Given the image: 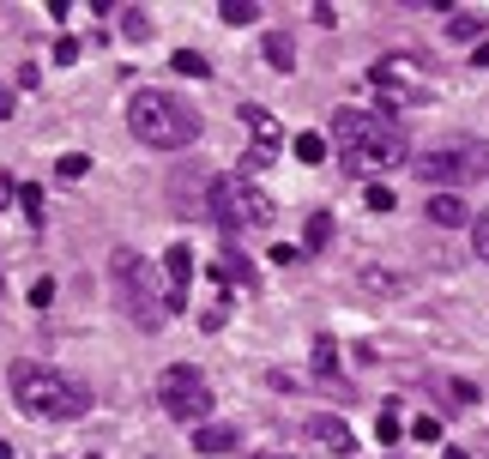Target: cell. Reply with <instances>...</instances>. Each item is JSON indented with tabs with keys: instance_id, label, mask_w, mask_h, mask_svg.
I'll return each mask as SVG.
<instances>
[{
	"instance_id": "6da1fadb",
	"label": "cell",
	"mask_w": 489,
	"mask_h": 459,
	"mask_svg": "<svg viewBox=\"0 0 489 459\" xmlns=\"http://www.w3.org/2000/svg\"><path fill=\"white\" fill-rule=\"evenodd\" d=\"M332 140L345 151V176H375V170L405 158V133L381 109H350V103L332 109Z\"/></svg>"
},
{
	"instance_id": "7a4b0ae2",
	"label": "cell",
	"mask_w": 489,
	"mask_h": 459,
	"mask_svg": "<svg viewBox=\"0 0 489 459\" xmlns=\"http://www.w3.org/2000/svg\"><path fill=\"white\" fill-rule=\"evenodd\" d=\"M6 387H13V399H19L31 418H49V423H73L97 405V393H91L85 381L61 375V369H49V363H13V369H6Z\"/></svg>"
},
{
	"instance_id": "3957f363",
	"label": "cell",
	"mask_w": 489,
	"mask_h": 459,
	"mask_svg": "<svg viewBox=\"0 0 489 459\" xmlns=\"http://www.w3.org/2000/svg\"><path fill=\"white\" fill-rule=\"evenodd\" d=\"M127 127L151 151H187L200 140V109L187 97H176V91H140L127 103Z\"/></svg>"
},
{
	"instance_id": "277c9868",
	"label": "cell",
	"mask_w": 489,
	"mask_h": 459,
	"mask_svg": "<svg viewBox=\"0 0 489 459\" xmlns=\"http://www.w3.org/2000/svg\"><path fill=\"white\" fill-rule=\"evenodd\" d=\"M109 284H115V297H122L127 320L145 326V333H158L169 308H163V290H158V266L140 254V248H115L109 254Z\"/></svg>"
},
{
	"instance_id": "5b68a950",
	"label": "cell",
	"mask_w": 489,
	"mask_h": 459,
	"mask_svg": "<svg viewBox=\"0 0 489 459\" xmlns=\"http://www.w3.org/2000/svg\"><path fill=\"white\" fill-rule=\"evenodd\" d=\"M417 176L435 188H459V181H489V145L484 140H441L435 151L417 158Z\"/></svg>"
},
{
	"instance_id": "8992f818",
	"label": "cell",
	"mask_w": 489,
	"mask_h": 459,
	"mask_svg": "<svg viewBox=\"0 0 489 459\" xmlns=\"http://www.w3.org/2000/svg\"><path fill=\"white\" fill-rule=\"evenodd\" d=\"M212 399H218V393H212V381H205L194 363H169L158 375V405L176 423H205L212 418Z\"/></svg>"
},
{
	"instance_id": "52a82bcc",
	"label": "cell",
	"mask_w": 489,
	"mask_h": 459,
	"mask_svg": "<svg viewBox=\"0 0 489 459\" xmlns=\"http://www.w3.org/2000/svg\"><path fill=\"white\" fill-rule=\"evenodd\" d=\"M212 224H218V230H230V236H242V230H254V224H272V200H266L248 176H218V194H212Z\"/></svg>"
},
{
	"instance_id": "ba28073f",
	"label": "cell",
	"mask_w": 489,
	"mask_h": 459,
	"mask_svg": "<svg viewBox=\"0 0 489 459\" xmlns=\"http://www.w3.org/2000/svg\"><path fill=\"white\" fill-rule=\"evenodd\" d=\"M212 194H218V176L205 170V163H182L176 176H169V200L182 218H212Z\"/></svg>"
},
{
	"instance_id": "9c48e42d",
	"label": "cell",
	"mask_w": 489,
	"mask_h": 459,
	"mask_svg": "<svg viewBox=\"0 0 489 459\" xmlns=\"http://www.w3.org/2000/svg\"><path fill=\"white\" fill-rule=\"evenodd\" d=\"M163 279H169L163 308H169V315H182V308H187V284H194V248H187V242L163 248Z\"/></svg>"
},
{
	"instance_id": "30bf717a",
	"label": "cell",
	"mask_w": 489,
	"mask_h": 459,
	"mask_svg": "<svg viewBox=\"0 0 489 459\" xmlns=\"http://www.w3.org/2000/svg\"><path fill=\"white\" fill-rule=\"evenodd\" d=\"M308 436L321 441L326 454H357V436H350V423H345V418H332V411H314V418H308Z\"/></svg>"
},
{
	"instance_id": "8fae6325",
	"label": "cell",
	"mask_w": 489,
	"mask_h": 459,
	"mask_svg": "<svg viewBox=\"0 0 489 459\" xmlns=\"http://www.w3.org/2000/svg\"><path fill=\"white\" fill-rule=\"evenodd\" d=\"M308 363H314V375H321V387H332V393H345V369H339V339H314V351H308Z\"/></svg>"
},
{
	"instance_id": "7c38bea8",
	"label": "cell",
	"mask_w": 489,
	"mask_h": 459,
	"mask_svg": "<svg viewBox=\"0 0 489 459\" xmlns=\"http://www.w3.org/2000/svg\"><path fill=\"white\" fill-rule=\"evenodd\" d=\"M357 290H363V297H405V279H399V272H387V266H357Z\"/></svg>"
},
{
	"instance_id": "4fadbf2b",
	"label": "cell",
	"mask_w": 489,
	"mask_h": 459,
	"mask_svg": "<svg viewBox=\"0 0 489 459\" xmlns=\"http://www.w3.org/2000/svg\"><path fill=\"white\" fill-rule=\"evenodd\" d=\"M435 399H441V411H448V418H459V411H471L484 393H477L466 375H448V381H435Z\"/></svg>"
},
{
	"instance_id": "5bb4252c",
	"label": "cell",
	"mask_w": 489,
	"mask_h": 459,
	"mask_svg": "<svg viewBox=\"0 0 489 459\" xmlns=\"http://www.w3.org/2000/svg\"><path fill=\"white\" fill-rule=\"evenodd\" d=\"M236 429H230V423H200V429H194V441H187V447H194V454H230V447H236Z\"/></svg>"
},
{
	"instance_id": "9a60e30c",
	"label": "cell",
	"mask_w": 489,
	"mask_h": 459,
	"mask_svg": "<svg viewBox=\"0 0 489 459\" xmlns=\"http://www.w3.org/2000/svg\"><path fill=\"white\" fill-rule=\"evenodd\" d=\"M242 127L254 133V145L278 151V121H272V109H260V103H242Z\"/></svg>"
},
{
	"instance_id": "2e32d148",
	"label": "cell",
	"mask_w": 489,
	"mask_h": 459,
	"mask_svg": "<svg viewBox=\"0 0 489 459\" xmlns=\"http://www.w3.org/2000/svg\"><path fill=\"white\" fill-rule=\"evenodd\" d=\"M484 31H489V19L477 13V6H459V13H448V37H453V42H484Z\"/></svg>"
},
{
	"instance_id": "e0dca14e",
	"label": "cell",
	"mask_w": 489,
	"mask_h": 459,
	"mask_svg": "<svg viewBox=\"0 0 489 459\" xmlns=\"http://www.w3.org/2000/svg\"><path fill=\"white\" fill-rule=\"evenodd\" d=\"M429 224H441V230H459V224H471L466 200H453V194H435L429 200Z\"/></svg>"
},
{
	"instance_id": "ac0fdd59",
	"label": "cell",
	"mask_w": 489,
	"mask_h": 459,
	"mask_svg": "<svg viewBox=\"0 0 489 459\" xmlns=\"http://www.w3.org/2000/svg\"><path fill=\"white\" fill-rule=\"evenodd\" d=\"M260 55H266V67H278V73H290V67H296V42H290L285 31H272V37L260 42Z\"/></svg>"
},
{
	"instance_id": "d6986e66",
	"label": "cell",
	"mask_w": 489,
	"mask_h": 459,
	"mask_svg": "<svg viewBox=\"0 0 489 459\" xmlns=\"http://www.w3.org/2000/svg\"><path fill=\"white\" fill-rule=\"evenodd\" d=\"M224 272L242 284V290H254V297H260V272H254V260H248L242 248H230V254H224Z\"/></svg>"
},
{
	"instance_id": "ffe728a7",
	"label": "cell",
	"mask_w": 489,
	"mask_h": 459,
	"mask_svg": "<svg viewBox=\"0 0 489 459\" xmlns=\"http://www.w3.org/2000/svg\"><path fill=\"white\" fill-rule=\"evenodd\" d=\"M169 67H176L182 79H212V60H205L200 49H176V55H169Z\"/></svg>"
},
{
	"instance_id": "44dd1931",
	"label": "cell",
	"mask_w": 489,
	"mask_h": 459,
	"mask_svg": "<svg viewBox=\"0 0 489 459\" xmlns=\"http://www.w3.org/2000/svg\"><path fill=\"white\" fill-rule=\"evenodd\" d=\"M326 242H332V212H314L308 230H303V254H321Z\"/></svg>"
},
{
	"instance_id": "7402d4cb",
	"label": "cell",
	"mask_w": 489,
	"mask_h": 459,
	"mask_svg": "<svg viewBox=\"0 0 489 459\" xmlns=\"http://www.w3.org/2000/svg\"><path fill=\"white\" fill-rule=\"evenodd\" d=\"M272 158H278V151H266V145H248V151H242V176L254 181V176H260V170H266Z\"/></svg>"
},
{
	"instance_id": "603a6c76",
	"label": "cell",
	"mask_w": 489,
	"mask_h": 459,
	"mask_svg": "<svg viewBox=\"0 0 489 459\" xmlns=\"http://www.w3.org/2000/svg\"><path fill=\"white\" fill-rule=\"evenodd\" d=\"M122 31H127L133 42H145V37H151V19H145L140 6H127V13H122Z\"/></svg>"
},
{
	"instance_id": "cb8c5ba5",
	"label": "cell",
	"mask_w": 489,
	"mask_h": 459,
	"mask_svg": "<svg viewBox=\"0 0 489 459\" xmlns=\"http://www.w3.org/2000/svg\"><path fill=\"white\" fill-rule=\"evenodd\" d=\"M19 206H24V212H31L37 224H42V212H49V200H42V188H37V181H24V188H19Z\"/></svg>"
},
{
	"instance_id": "d4e9b609",
	"label": "cell",
	"mask_w": 489,
	"mask_h": 459,
	"mask_svg": "<svg viewBox=\"0 0 489 459\" xmlns=\"http://www.w3.org/2000/svg\"><path fill=\"white\" fill-rule=\"evenodd\" d=\"M296 158H303V163H321V158H326V140H321V133H296Z\"/></svg>"
},
{
	"instance_id": "484cf974",
	"label": "cell",
	"mask_w": 489,
	"mask_h": 459,
	"mask_svg": "<svg viewBox=\"0 0 489 459\" xmlns=\"http://www.w3.org/2000/svg\"><path fill=\"white\" fill-rule=\"evenodd\" d=\"M471 248H477V260L489 266V212H477V218H471Z\"/></svg>"
},
{
	"instance_id": "4316f807",
	"label": "cell",
	"mask_w": 489,
	"mask_h": 459,
	"mask_svg": "<svg viewBox=\"0 0 489 459\" xmlns=\"http://www.w3.org/2000/svg\"><path fill=\"white\" fill-rule=\"evenodd\" d=\"M224 320H230L224 297H212V302H205V308H200V326H205V333H218V326H224Z\"/></svg>"
},
{
	"instance_id": "83f0119b",
	"label": "cell",
	"mask_w": 489,
	"mask_h": 459,
	"mask_svg": "<svg viewBox=\"0 0 489 459\" xmlns=\"http://www.w3.org/2000/svg\"><path fill=\"white\" fill-rule=\"evenodd\" d=\"M254 13H260L254 0H224V24H254Z\"/></svg>"
},
{
	"instance_id": "f1b7e54d",
	"label": "cell",
	"mask_w": 489,
	"mask_h": 459,
	"mask_svg": "<svg viewBox=\"0 0 489 459\" xmlns=\"http://www.w3.org/2000/svg\"><path fill=\"white\" fill-rule=\"evenodd\" d=\"M85 170H91V158H85V151H67V158H61V181H79Z\"/></svg>"
},
{
	"instance_id": "f546056e",
	"label": "cell",
	"mask_w": 489,
	"mask_h": 459,
	"mask_svg": "<svg viewBox=\"0 0 489 459\" xmlns=\"http://www.w3.org/2000/svg\"><path fill=\"white\" fill-rule=\"evenodd\" d=\"M375 436H381V441H399V411H393V405L381 411V423H375Z\"/></svg>"
},
{
	"instance_id": "4dcf8cb0",
	"label": "cell",
	"mask_w": 489,
	"mask_h": 459,
	"mask_svg": "<svg viewBox=\"0 0 489 459\" xmlns=\"http://www.w3.org/2000/svg\"><path fill=\"white\" fill-rule=\"evenodd\" d=\"M411 436H417V441H441V418H417V423H411Z\"/></svg>"
},
{
	"instance_id": "1f68e13d",
	"label": "cell",
	"mask_w": 489,
	"mask_h": 459,
	"mask_svg": "<svg viewBox=\"0 0 489 459\" xmlns=\"http://www.w3.org/2000/svg\"><path fill=\"white\" fill-rule=\"evenodd\" d=\"M368 206H375V212H393L399 200H393V188H381V181H375V188H368Z\"/></svg>"
},
{
	"instance_id": "d6a6232c",
	"label": "cell",
	"mask_w": 489,
	"mask_h": 459,
	"mask_svg": "<svg viewBox=\"0 0 489 459\" xmlns=\"http://www.w3.org/2000/svg\"><path fill=\"white\" fill-rule=\"evenodd\" d=\"M31 302H37V308H49V302H55V279H37V284H31Z\"/></svg>"
},
{
	"instance_id": "836d02e7",
	"label": "cell",
	"mask_w": 489,
	"mask_h": 459,
	"mask_svg": "<svg viewBox=\"0 0 489 459\" xmlns=\"http://www.w3.org/2000/svg\"><path fill=\"white\" fill-rule=\"evenodd\" d=\"M55 60H61V67H67V60H79V37H61V42H55Z\"/></svg>"
},
{
	"instance_id": "e575fe53",
	"label": "cell",
	"mask_w": 489,
	"mask_h": 459,
	"mask_svg": "<svg viewBox=\"0 0 489 459\" xmlns=\"http://www.w3.org/2000/svg\"><path fill=\"white\" fill-rule=\"evenodd\" d=\"M13 115V91H6V85H0V121Z\"/></svg>"
},
{
	"instance_id": "d590c367",
	"label": "cell",
	"mask_w": 489,
	"mask_h": 459,
	"mask_svg": "<svg viewBox=\"0 0 489 459\" xmlns=\"http://www.w3.org/2000/svg\"><path fill=\"white\" fill-rule=\"evenodd\" d=\"M471 60H477V67H489V37L477 42V55H471Z\"/></svg>"
},
{
	"instance_id": "8d00e7d4",
	"label": "cell",
	"mask_w": 489,
	"mask_h": 459,
	"mask_svg": "<svg viewBox=\"0 0 489 459\" xmlns=\"http://www.w3.org/2000/svg\"><path fill=\"white\" fill-rule=\"evenodd\" d=\"M0 206H13V181H0Z\"/></svg>"
},
{
	"instance_id": "74e56055",
	"label": "cell",
	"mask_w": 489,
	"mask_h": 459,
	"mask_svg": "<svg viewBox=\"0 0 489 459\" xmlns=\"http://www.w3.org/2000/svg\"><path fill=\"white\" fill-rule=\"evenodd\" d=\"M441 459H471V454H466V447H448V454H441Z\"/></svg>"
},
{
	"instance_id": "f35d334b",
	"label": "cell",
	"mask_w": 489,
	"mask_h": 459,
	"mask_svg": "<svg viewBox=\"0 0 489 459\" xmlns=\"http://www.w3.org/2000/svg\"><path fill=\"white\" fill-rule=\"evenodd\" d=\"M0 459H19V454H13V447H6V441H0Z\"/></svg>"
},
{
	"instance_id": "ab89813d",
	"label": "cell",
	"mask_w": 489,
	"mask_h": 459,
	"mask_svg": "<svg viewBox=\"0 0 489 459\" xmlns=\"http://www.w3.org/2000/svg\"><path fill=\"white\" fill-rule=\"evenodd\" d=\"M85 459H97V454H85Z\"/></svg>"
},
{
	"instance_id": "60d3db41",
	"label": "cell",
	"mask_w": 489,
	"mask_h": 459,
	"mask_svg": "<svg viewBox=\"0 0 489 459\" xmlns=\"http://www.w3.org/2000/svg\"><path fill=\"white\" fill-rule=\"evenodd\" d=\"M393 459H399V454H393Z\"/></svg>"
},
{
	"instance_id": "b9f144b4",
	"label": "cell",
	"mask_w": 489,
	"mask_h": 459,
	"mask_svg": "<svg viewBox=\"0 0 489 459\" xmlns=\"http://www.w3.org/2000/svg\"><path fill=\"white\" fill-rule=\"evenodd\" d=\"M278 459H285V454H278Z\"/></svg>"
}]
</instances>
